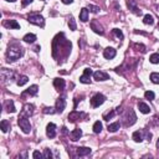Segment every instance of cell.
<instances>
[{
	"instance_id": "obj_1",
	"label": "cell",
	"mask_w": 159,
	"mask_h": 159,
	"mask_svg": "<svg viewBox=\"0 0 159 159\" xmlns=\"http://www.w3.org/2000/svg\"><path fill=\"white\" fill-rule=\"evenodd\" d=\"M24 55V49L18 44H13L7 47V52H6V57H7V62H14L19 60L21 56Z\"/></svg>"
},
{
	"instance_id": "obj_2",
	"label": "cell",
	"mask_w": 159,
	"mask_h": 159,
	"mask_svg": "<svg viewBox=\"0 0 159 159\" xmlns=\"http://www.w3.org/2000/svg\"><path fill=\"white\" fill-rule=\"evenodd\" d=\"M135 122H137V116H135L134 111L133 109H128L126 116H124V126L131 127V126H133Z\"/></svg>"
},
{
	"instance_id": "obj_3",
	"label": "cell",
	"mask_w": 159,
	"mask_h": 159,
	"mask_svg": "<svg viewBox=\"0 0 159 159\" xmlns=\"http://www.w3.org/2000/svg\"><path fill=\"white\" fill-rule=\"evenodd\" d=\"M18 124H19V127H20L21 129H22V132H24V133H30V131H31V124H30L28 117L19 116Z\"/></svg>"
},
{
	"instance_id": "obj_4",
	"label": "cell",
	"mask_w": 159,
	"mask_h": 159,
	"mask_svg": "<svg viewBox=\"0 0 159 159\" xmlns=\"http://www.w3.org/2000/svg\"><path fill=\"white\" fill-rule=\"evenodd\" d=\"M28 20L31 22V24L37 25V26H44L45 25V20H44V18L41 16L40 14H29L28 15Z\"/></svg>"
},
{
	"instance_id": "obj_5",
	"label": "cell",
	"mask_w": 159,
	"mask_h": 159,
	"mask_svg": "<svg viewBox=\"0 0 159 159\" xmlns=\"http://www.w3.org/2000/svg\"><path fill=\"white\" fill-rule=\"evenodd\" d=\"M104 101H106V97L103 96V94L97 93V94H94V96H93L92 98H91V106H92L93 108L100 107L101 104H103V103H104Z\"/></svg>"
},
{
	"instance_id": "obj_6",
	"label": "cell",
	"mask_w": 159,
	"mask_h": 159,
	"mask_svg": "<svg viewBox=\"0 0 159 159\" xmlns=\"http://www.w3.org/2000/svg\"><path fill=\"white\" fill-rule=\"evenodd\" d=\"M93 75V71L91 69H85L83 71V75L80 77V82L82 83H90L91 82V76Z\"/></svg>"
},
{
	"instance_id": "obj_7",
	"label": "cell",
	"mask_w": 159,
	"mask_h": 159,
	"mask_svg": "<svg viewBox=\"0 0 159 159\" xmlns=\"http://www.w3.org/2000/svg\"><path fill=\"white\" fill-rule=\"evenodd\" d=\"M34 115V106L30 103H26L24 107H22V111L20 113L21 117H30Z\"/></svg>"
},
{
	"instance_id": "obj_8",
	"label": "cell",
	"mask_w": 159,
	"mask_h": 159,
	"mask_svg": "<svg viewBox=\"0 0 159 159\" xmlns=\"http://www.w3.org/2000/svg\"><path fill=\"white\" fill-rule=\"evenodd\" d=\"M91 29H92L96 34H100V35H103V34H104L103 28H102V25L97 20H92V21H91Z\"/></svg>"
},
{
	"instance_id": "obj_9",
	"label": "cell",
	"mask_w": 159,
	"mask_h": 159,
	"mask_svg": "<svg viewBox=\"0 0 159 159\" xmlns=\"http://www.w3.org/2000/svg\"><path fill=\"white\" fill-rule=\"evenodd\" d=\"M93 78L96 81H107L109 80V75L103 71H96V72H93Z\"/></svg>"
},
{
	"instance_id": "obj_10",
	"label": "cell",
	"mask_w": 159,
	"mask_h": 159,
	"mask_svg": "<svg viewBox=\"0 0 159 159\" xmlns=\"http://www.w3.org/2000/svg\"><path fill=\"white\" fill-rule=\"evenodd\" d=\"M127 5H128L129 10H131L133 14H135V15H142V11L139 10V7L137 6V4H135L134 0H128V1H127Z\"/></svg>"
},
{
	"instance_id": "obj_11",
	"label": "cell",
	"mask_w": 159,
	"mask_h": 159,
	"mask_svg": "<svg viewBox=\"0 0 159 159\" xmlns=\"http://www.w3.org/2000/svg\"><path fill=\"white\" fill-rule=\"evenodd\" d=\"M66 107V101H65V98L63 97H60L57 98V101H56V111H57L59 113H62L63 112V109H65Z\"/></svg>"
},
{
	"instance_id": "obj_12",
	"label": "cell",
	"mask_w": 159,
	"mask_h": 159,
	"mask_svg": "<svg viewBox=\"0 0 159 159\" xmlns=\"http://www.w3.org/2000/svg\"><path fill=\"white\" fill-rule=\"evenodd\" d=\"M3 25L5 26V28H9V29H15V30L20 29V24H19L16 20H5L3 22Z\"/></svg>"
},
{
	"instance_id": "obj_13",
	"label": "cell",
	"mask_w": 159,
	"mask_h": 159,
	"mask_svg": "<svg viewBox=\"0 0 159 159\" xmlns=\"http://www.w3.org/2000/svg\"><path fill=\"white\" fill-rule=\"evenodd\" d=\"M46 134L49 138H55L56 137V126L54 123H49L46 127Z\"/></svg>"
},
{
	"instance_id": "obj_14",
	"label": "cell",
	"mask_w": 159,
	"mask_h": 159,
	"mask_svg": "<svg viewBox=\"0 0 159 159\" xmlns=\"http://www.w3.org/2000/svg\"><path fill=\"white\" fill-rule=\"evenodd\" d=\"M4 109H5L6 112H9V113H15V112H16V108H15V106H14L13 100L5 101V103H4Z\"/></svg>"
},
{
	"instance_id": "obj_15",
	"label": "cell",
	"mask_w": 159,
	"mask_h": 159,
	"mask_svg": "<svg viewBox=\"0 0 159 159\" xmlns=\"http://www.w3.org/2000/svg\"><path fill=\"white\" fill-rule=\"evenodd\" d=\"M116 54H117V51L115 50L113 47H107L106 50L103 51V56L107 60H112V59H115L116 57Z\"/></svg>"
},
{
	"instance_id": "obj_16",
	"label": "cell",
	"mask_w": 159,
	"mask_h": 159,
	"mask_svg": "<svg viewBox=\"0 0 159 159\" xmlns=\"http://www.w3.org/2000/svg\"><path fill=\"white\" fill-rule=\"evenodd\" d=\"M76 153L78 157H86L91 154V148H88V147H78V148H76Z\"/></svg>"
},
{
	"instance_id": "obj_17",
	"label": "cell",
	"mask_w": 159,
	"mask_h": 159,
	"mask_svg": "<svg viewBox=\"0 0 159 159\" xmlns=\"http://www.w3.org/2000/svg\"><path fill=\"white\" fill-rule=\"evenodd\" d=\"M54 86H55L56 90L62 91L66 86V82H65V80H62V78H55L54 80Z\"/></svg>"
},
{
	"instance_id": "obj_18",
	"label": "cell",
	"mask_w": 159,
	"mask_h": 159,
	"mask_svg": "<svg viewBox=\"0 0 159 159\" xmlns=\"http://www.w3.org/2000/svg\"><path fill=\"white\" fill-rule=\"evenodd\" d=\"M13 76H14V73L11 72L10 70H7V69H3L1 70V78L4 80V82H7L10 78H13ZM11 81V80H10Z\"/></svg>"
},
{
	"instance_id": "obj_19",
	"label": "cell",
	"mask_w": 159,
	"mask_h": 159,
	"mask_svg": "<svg viewBox=\"0 0 159 159\" xmlns=\"http://www.w3.org/2000/svg\"><path fill=\"white\" fill-rule=\"evenodd\" d=\"M70 135H71V139H72L73 142H76L82 137V131L80 129V128H76V129H73L72 132H71Z\"/></svg>"
},
{
	"instance_id": "obj_20",
	"label": "cell",
	"mask_w": 159,
	"mask_h": 159,
	"mask_svg": "<svg viewBox=\"0 0 159 159\" xmlns=\"http://www.w3.org/2000/svg\"><path fill=\"white\" fill-rule=\"evenodd\" d=\"M37 91H39V87H37L36 85H32V86H30L24 93H22V96H26V94H31V96H35V94H37Z\"/></svg>"
},
{
	"instance_id": "obj_21",
	"label": "cell",
	"mask_w": 159,
	"mask_h": 159,
	"mask_svg": "<svg viewBox=\"0 0 159 159\" xmlns=\"http://www.w3.org/2000/svg\"><path fill=\"white\" fill-rule=\"evenodd\" d=\"M82 116H83L82 113H80V112H77V111H73V112H71L70 115H69V121H70V122H72V123H73V122H76L77 119L81 118Z\"/></svg>"
},
{
	"instance_id": "obj_22",
	"label": "cell",
	"mask_w": 159,
	"mask_h": 159,
	"mask_svg": "<svg viewBox=\"0 0 159 159\" xmlns=\"http://www.w3.org/2000/svg\"><path fill=\"white\" fill-rule=\"evenodd\" d=\"M143 134H144V133H143V131H135L133 133V135H132V138H133L134 142L141 143L143 139H144V138H143Z\"/></svg>"
},
{
	"instance_id": "obj_23",
	"label": "cell",
	"mask_w": 159,
	"mask_h": 159,
	"mask_svg": "<svg viewBox=\"0 0 159 159\" xmlns=\"http://www.w3.org/2000/svg\"><path fill=\"white\" fill-rule=\"evenodd\" d=\"M80 20L82 22H86L88 20V9H87V7H83V9H81V11H80Z\"/></svg>"
},
{
	"instance_id": "obj_24",
	"label": "cell",
	"mask_w": 159,
	"mask_h": 159,
	"mask_svg": "<svg viewBox=\"0 0 159 159\" xmlns=\"http://www.w3.org/2000/svg\"><path fill=\"white\" fill-rule=\"evenodd\" d=\"M138 108H139V111H141L143 115H147V113L150 112L149 106L147 104V103H144V102H139V103H138Z\"/></svg>"
},
{
	"instance_id": "obj_25",
	"label": "cell",
	"mask_w": 159,
	"mask_h": 159,
	"mask_svg": "<svg viewBox=\"0 0 159 159\" xmlns=\"http://www.w3.org/2000/svg\"><path fill=\"white\" fill-rule=\"evenodd\" d=\"M22 40L28 44H32V42H35V40H36V35H34V34H26Z\"/></svg>"
},
{
	"instance_id": "obj_26",
	"label": "cell",
	"mask_w": 159,
	"mask_h": 159,
	"mask_svg": "<svg viewBox=\"0 0 159 159\" xmlns=\"http://www.w3.org/2000/svg\"><path fill=\"white\" fill-rule=\"evenodd\" d=\"M143 22L146 25H153L154 24V18L150 14H146L144 18H143Z\"/></svg>"
},
{
	"instance_id": "obj_27",
	"label": "cell",
	"mask_w": 159,
	"mask_h": 159,
	"mask_svg": "<svg viewBox=\"0 0 159 159\" xmlns=\"http://www.w3.org/2000/svg\"><path fill=\"white\" fill-rule=\"evenodd\" d=\"M121 127V123L119 122H115L112 124H108V132H112V133H115V132H117L119 129Z\"/></svg>"
},
{
	"instance_id": "obj_28",
	"label": "cell",
	"mask_w": 159,
	"mask_h": 159,
	"mask_svg": "<svg viewBox=\"0 0 159 159\" xmlns=\"http://www.w3.org/2000/svg\"><path fill=\"white\" fill-rule=\"evenodd\" d=\"M0 128H1V131L4 132V133H6V132L10 129V123L7 122L6 119H3L1 123H0Z\"/></svg>"
},
{
	"instance_id": "obj_29",
	"label": "cell",
	"mask_w": 159,
	"mask_h": 159,
	"mask_svg": "<svg viewBox=\"0 0 159 159\" xmlns=\"http://www.w3.org/2000/svg\"><path fill=\"white\" fill-rule=\"evenodd\" d=\"M28 81H29V77L28 76H20V77H19V80H18V86H24V85L28 83Z\"/></svg>"
},
{
	"instance_id": "obj_30",
	"label": "cell",
	"mask_w": 159,
	"mask_h": 159,
	"mask_svg": "<svg viewBox=\"0 0 159 159\" xmlns=\"http://www.w3.org/2000/svg\"><path fill=\"white\" fill-rule=\"evenodd\" d=\"M101 131H102V123L100 121H97V122H94V124H93V132L94 133H100Z\"/></svg>"
},
{
	"instance_id": "obj_31",
	"label": "cell",
	"mask_w": 159,
	"mask_h": 159,
	"mask_svg": "<svg viewBox=\"0 0 159 159\" xmlns=\"http://www.w3.org/2000/svg\"><path fill=\"white\" fill-rule=\"evenodd\" d=\"M150 81H152L153 83H156V85H158L159 83V73L158 72L150 73Z\"/></svg>"
},
{
	"instance_id": "obj_32",
	"label": "cell",
	"mask_w": 159,
	"mask_h": 159,
	"mask_svg": "<svg viewBox=\"0 0 159 159\" xmlns=\"http://www.w3.org/2000/svg\"><path fill=\"white\" fill-rule=\"evenodd\" d=\"M42 112L45 115H54V113H56L57 111H56V108H54V107H45L42 109Z\"/></svg>"
},
{
	"instance_id": "obj_33",
	"label": "cell",
	"mask_w": 159,
	"mask_h": 159,
	"mask_svg": "<svg viewBox=\"0 0 159 159\" xmlns=\"http://www.w3.org/2000/svg\"><path fill=\"white\" fill-rule=\"evenodd\" d=\"M112 32H113V35H116L119 40H123V37H124V36H123V32L121 31L119 29H113V30H112Z\"/></svg>"
},
{
	"instance_id": "obj_34",
	"label": "cell",
	"mask_w": 159,
	"mask_h": 159,
	"mask_svg": "<svg viewBox=\"0 0 159 159\" xmlns=\"http://www.w3.org/2000/svg\"><path fill=\"white\" fill-rule=\"evenodd\" d=\"M149 61L152 62V63H159V54H153V55H150Z\"/></svg>"
},
{
	"instance_id": "obj_35",
	"label": "cell",
	"mask_w": 159,
	"mask_h": 159,
	"mask_svg": "<svg viewBox=\"0 0 159 159\" xmlns=\"http://www.w3.org/2000/svg\"><path fill=\"white\" fill-rule=\"evenodd\" d=\"M69 28H70V30H72V31H75V30L77 29L76 22H75L73 18H70V20H69Z\"/></svg>"
},
{
	"instance_id": "obj_36",
	"label": "cell",
	"mask_w": 159,
	"mask_h": 159,
	"mask_svg": "<svg viewBox=\"0 0 159 159\" xmlns=\"http://www.w3.org/2000/svg\"><path fill=\"white\" fill-rule=\"evenodd\" d=\"M87 9H88V10L91 11V13H93V14H97L98 11L101 10V9H100V7H98V6H96V5H92V4H90V5H88V7H87Z\"/></svg>"
},
{
	"instance_id": "obj_37",
	"label": "cell",
	"mask_w": 159,
	"mask_h": 159,
	"mask_svg": "<svg viewBox=\"0 0 159 159\" xmlns=\"http://www.w3.org/2000/svg\"><path fill=\"white\" fill-rule=\"evenodd\" d=\"M144 97L149 101H153L154 97H156V94H154V92H152V91H147V92L144 93Z\"/></svg>"
},
{
	"instance_id": "obj_38",
	"label": "cell",
	"mask_w": 159,
	"mask_h": 159,
	"mask_svg": "<svg viewBox=\"0 0 159 159\" xmlns=\"http://www.w3.org/2000/svg\"><path fill=\"white\" fill-rule=\"evenodd\" d=\"M116 115V112L115 111H109L108 113H106V115H103V119L104 121H109L111 118H113V116Z\"/></svg>"
},
{
	"instance_id": "obj_39",
	"label": "cell",
	"mask_w": 159,
	"mask_h": 159,
	"mask_svg": "<svg viewBox=\"0 0 159 159\" xmlns=\"http://www.w3.org/2000/svg\"><path fill=\"white\" fill-rule=\"evenodd\" d=\"M134 47L137 49L138 51H141V52H143V54H144V52L147 51V49H146V46L144 45H142V44H134Z\"/></svg>"
},
{
	"instance_id": "obj_40",
	"label": "cell",
	"mask_w": 159,
	"mask_h": 159,
	"mask_svg": "<svg viewBox=\"0 0 159 159\" xmlns=\"http://www.w3.org/2000/svg\"><path fill=\"white\" fill-rule=\"evenodd\" d=\"M32 158H35V159H40V158H44V153H40L39 150H35V152L32 153Z\"/></svg>"
},
{
	"instance_id": "obj_41",
	"label": "cell",
	"mask_w": 159,
	"mask_h": 159,
	"mask_svg": "<svg viewBox=\"0 0 159 159\" xmlns=\"http://www.w3.org/2000/svg\"><path fill=\"white\" fill-rule=\"evenodd\" d=\"M52 157V153H51V150L49 149V148H46L44 150V158H51Z\"/></svg>"
},
{
	"instance_id": "obj_42",
	"label": "cell",
	"mask_w": 159,
	"mask_h": 159,
	"mask_svg": "<svg viewBox=\"0 0 159 159\" xmlns=\"http://www.w3.org/2000/svg\"><path fill=\"white\" fill-rule=\"evenodd\" d=\"M31 3H32V0H21V5H22V7L28 6L29 4H31Z\"/></svg>"
},
{
	"instance_id": "obj_43",
	"label": "cell",
	"mask_w": 159,
	"mask_h": 159,
	"mask_svg": "<svg viewBox=\"0 0 159 159\" xmlns=\"http://www.w3.org/2000/svg\"><path fill=\"white\" fill-rule=\"evenodd\" d=\"M61 1H62L63 4H71V3L73 1V0H61Z\"/></svg>"
},
{
	"instance_id": "obj_44",
	"label": "cell",
	"mask_w": 159,
	"mask_h": 159,
	"mask_svg": "<svg viewBox=\"0 0 159 159\" xmlns=\"http://www.w3.org/2000/svg\"><path fill=\"white\" fill-rule=\"evenodd\" d=\"M34 50H35L36 52H39L40 51V46H35V49H34Z\"/></svg>"
},
{
	"instance_id": "obj_45",
	"label": "cell",
	"mask_w": 159,
	"mask_h": 159,
	"mask_svg": "<svg viewBox=\"0 0 159 159\" xmlns=\"http://www.w3.org/2000/svg\"><path fill=\"white\" fill-rule=\"evenodd\" d=\"M157 148L159 149V139H158V141H157Z\"/></svg>"
},
{
	"instance_id": "obj_46",
	"label": "cell",
	"mask_w": 159,
	"mask_h": 159,
	"mask_svg": "<svg viewBox=\"0 0 159 159\" xmlns=\"http://www.w3.org/2000/svg\"><path fill=\"white\" fill-rule=\"evenodd\" d=\"M6 1H11V3H14V1H16V0H6Z\"/></svg>"
}]
</instances>
